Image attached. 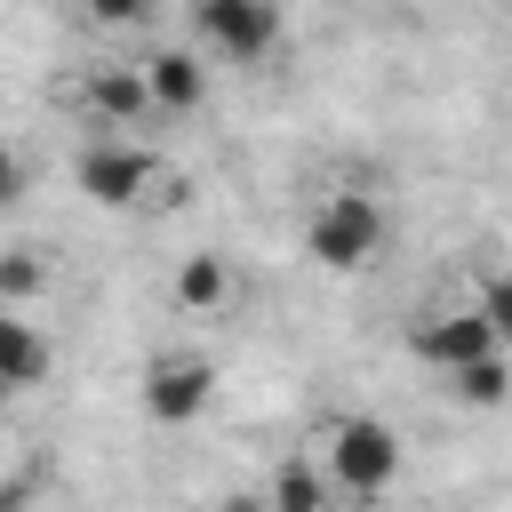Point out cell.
Segmentation results:
<instances>
[{
    "label": "cell",
    "instance_id": "cell-1",
    "mask_svg": "<svg viewBox=\"0 0 512 512\" xmlns=\"http://www.w3.org/2000/svg\"><path fill=\"white\" fill-rule=\"evenodd\" d=\"M384 240H392V216L368 192H328L312 208V224H304V256L320 272H368L384 256Z\"/></svg>",
    "mask_w": 512,
    "mask_h": 512
},
{
    "label": "cell",
    "instance_id": "cell-2",
    "mask_svg": "<svg viewBox=\"0 0 512 512\" xmlns=\"http://www.w3.org/2000/svg\"><path fill=\"white\" fill-rule=\"evenodd\" d=\"M320 472L344 496H384L400 480V432L384 416H336L320 432Z\"/></svg>",
    "mask_w": 512,
    "mask_h": 512
},
{
    "label": "cell",
    "instance_id": "cell-3",
    "mask_svg": "<svg viewBox=\"0 0 512 512\" xmlns=\"http://www.w3.org/2000/svg\"><path fill=\"white\" fill-rule=\"evenodd\" d=\"M168 168H160V152L152 144H136V136H96L80 160H72V184H80V200L88 208H136V200H152V184H160Z\"/></svg>",
    "mask_w": 512,
    "mask_h": 512
},
{
    "label": "cell",
    "instance_id": "cell-4",
    "mask_svg": "<svg viewBox=\"0 0 512 512\" xmlns=\"http://www.w3.org/2000/svg\"><path fill=\"white\" fill-rule=\"evenodd\" d=\"M192 32L224 64H272L288 16H280V0H192Z\"/></svg>",
    "mask_w": 512,
    "mask_h": 512
},
{
    "label": "cell",
    "instance_id": "cell-5",
    "mask_svg": "<svg viewBox=\"0 0 512 512\" xmlns=\"http://www.w3.org/2000/svg\"><path fill=\"white\" fill-rule=\"evenodd\" d=\"M216 400V360L208 352H160L144 368V416L152 424H192Z\"/></svg>",
    "mask_w": 512,
    "mask_h": 512
},
{
    "label": "cell",
    "instance_id": "cell-6",
    "mask_svg": "<svg viewBox=\"0 0 512 512\" xmlns=\"http://www.w3.org/2000/svg\"><path fill=\"white\" fill-rule=\"evenodd\" d=\"M408 344H416V360H432V368H456V360H472V352H496L504 336L480 320V304H464V312H424Z\"/></svg>",
    "mask_w": 512,
    "mask_h": 512
},
{
    "label": "cell",
    "instance_id": "cell-7",
    "mask_svg": "<svg viewBox=\"0 0 512 512\" xmlns=\"http://www.w3.org/2000/svg\"><path fill=\"white\" fill-rule=\"evenodd\" d=\"M136 72H144L152 112H200V104H208V64H200L192 48H152Z\"/></svg>",
    "mask_w": 512,
    "mask_h": 512
},
{
    "label": "cell",
    "instance_id": "cell-8",
    "mask_svg": "<svg viewBox=\"0 0 512 512\" xmlns=\"http://www.w3.org/2000/svg\"><path fill=\"white\" fill-rule=\"evenodd\" d=\"M80 104L104 120V128H136V120H152V96H144V72L136 64H88V80H80Z\"/></svg>",
    "mask_w": 512,
    "mask_h": 512
},
{
    "label": "cell",
    "instance_id": "cell-9",
    "mask_svg": "<svg viewBox=\"0 0 512 512\" xmlns=\"http://www.w3.org/2000/svg\"><path fill=\"white\" fill-rule=\"evenodd\" d=\"M48 368H56V344H48L16 304H0V392H32Z\"/></svg>",
    "mask_w": 512,
    "mask_h": 512
},
{
    "label": "cell",
    "instance_id": "cell-10",
    "mask_svg": "<svg viewBox=\"0 0 512 512\" xmlns=\"http://www.w3.org/2000/svg\"><path fill=\"white\" fill-rule=\"evenodd\" d=\"M168 296H176V304H184L192 320H208V312H224V304H232V264H224L216 248H192V256L176 264Z\"/></svg>",
    "mask_w": 512,
    "mask_h": 512
},
{
    "label": "cell",
    "instance_id": "cell-11",
    "mask_svg": "<svg viewBox=\"0 0 512 512\" xmlns=\"http://www.w3.org/2000/svg\"><path fill=\"white\" fill-rule=\"evenodd\" d=\"M440 376H448V392H456L464 408H504V392H512L504 344H496V352H472V360H456V368H440Z\"/></svg>",
    "mask_w": 512,
    "mask_h": 512
},
{
    "label": "cell",
    "instance_id": "cell-12",
    "mask_svg": "<svg viewBox=\"0 0 512 512\" xmlns=\"http://www.w3.org/2000/svg\"><path fill=\"white\" fill-rule=\"evenodd\" d=\"M264 512H328V472H320V456H288V464L264 480Z\"/></svg>",
    "mask_w": 512,
    "mask_h": 512
},
{
    "label": "cell",
    "instance_id": "cell-13",
    "mask_svg": "<svg viewBox=\"0 0 512 512\" xmlns=\"http://www.w3.org/2000/svg\"><path fill=\"white\" fill-rule=\"evenodd\" d=\"M40 288H48L40 248H0V304H32Z\"/></svg>",
    "mask_w": 512,
    "mask_h": 512
},
{
    "label": "cell",
    "instance_id": "cell-14",
    "mask_svg": "<svg viewBox=\"0 0 512 512\" xmlns=\"http://www.w3.org/2000/svg\"><path fill=\"white\" fill-rule=\"evenodd\" d=\"M80 16H88L96 32H144V24L160 16V0H80Z\"/></svg>",
    "mask_w": 512,
    "mask_h": 512
},
{
    "label": "cell",
    "instance_id": "cell-15",
    "mask_svg": "<svg viewBox=\"0 0 512 512\" xmlns=\"http://www.w3.org/2000/svg\"><path fill=\"white\" fill-rule=\"evenodd\" d=\"M24 192H32V160H24V152L0 136V208H16Z\"/></svg>",
    "mask_w": 512,
    "mask_h": 512
},
{
    "label": "cell",
    "instance_id": "cell-16",
    "mask_svg": "<svg viewBox=\"0 0 512 512\" xmlns=\"http://www.w3.org/2000/svg\"><path fill=\"white\" fill-rule=\"evenodd\" d=\"M216 512H264V488H232V496H224Z\"/></svg>",
    "mask_w": 512,
    "mask_h": 512
},
{
    "label": "cell",
    "instance_id": "cell-17",
    "mask_svg": "<svg viewBox=\"0 0 512 512\" xmlns=\"http://www.w3.org/2000/svg\"><path fill=\"white\" fill-rule=\"evenodd\" d=\"M16 504H24V488H0V512H16Z\"/></svg>",
    "mask_w": 512,
    "mask_h": 512
}]
</instances>
